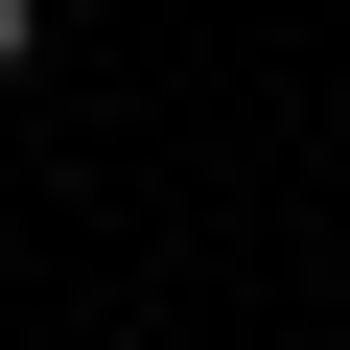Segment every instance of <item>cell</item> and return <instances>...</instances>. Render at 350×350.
<instances>
[{
	"label": "cell",
	"mask_w": 350,
	"mask_h": 350,
	"mask_svg": "<svg viewBox=\"0 0 350 350\" xmlns=\"http://www.w3.org/2000/svg\"><path fill=\"white\" fill-rule=\"evenodd\" d=\"M0 70H47V0H0Z\"/></svg>",
	"instance_id": "obj_1"
}]
</instances>
